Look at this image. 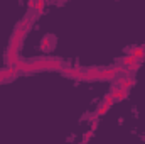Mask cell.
Wrapping results in <instances>:
<instances>
[{"mask_svg":"<svg viewBox=\"0 0 145 144\" xmlns=\"http://www.w3.org/2000/svg\"><path fill=\"white\" fill-rule=\"evenodd\" d=\"M34 19H36L34 14L29 12V14L15 26V29H14V32H12V37H10V42H8V48H7V51H5V61H7L8 66H14V65L20 59L19 49H20L24 39L27 36V32H29V29H31Z\"/></svg>","mask_w":145,"mask_h":144,"instance_id":"cell-1","label":"cell"},{"mask_svg":"<svg viewBox=\"0 0 145 144\" xmlns=\"http://www.w3.org/2000/svg\"><path fill=\"white\" fill-rule=\"evenodd\" d=\"M17 73H37V71H61L64 66H68L59 58H36L31 61L19 59L15 65Z\"/></svg>","mask_w":145,"mask_h":144,"instance_id":"cell-2","label":"cell"},{"mask_svg":"<svg viewBox=\"0 0 145 144\" xmlns=\"http://www.w3.org/2000/svg\"><path fill=\"white\" fill-rule=\"evenodd\" d=\"M61 75L72 78V80H83L84 76V68H71V66H64L61 70Z\"/></svg>","mask_w":145,"mask_h":144,"instance_id":"cell-3","label":"cell"},{"mask_svg":"<svg viewBox=\"0 0 145 144\" xmlns=\"http://www.w3.org/2000/svg\"><path fill=\"white\" fill-rule=\"evenodd\" d=\"M128 88H123V87H120V85H115L111 90H110V93H111V97H113V100L115 102H121V100H125L127 97H128Z\"/></svg>","mask_w":145,"mask_h":144,"instance_id":"cell-4","label":"cell"},{"mask_svg":"<svg viewBox=\"0 0 145 144\" xmlns=\"http://www.w3.org/2000/svg\"><path fill=\"white\" fill-rule=\"evenodd\" d=\"M19 73L15 70V66H5V68H0V83H5V81H10L12 78H15Z\"/></svg>","mask_w":145,"mask_h":144,"instance_id":"cell-5","label":"cell"},{"mask_svg":"<svg viewBox=\"0 0 145 144\" xmlns=\"http://www.w3.org/2000/svg\"><path fill=\"white\" fill-rule=\"evenodd\" d=\"M115 80H116V85H120V87H123V88H128V90L135 85V78H133V76H123V75H120V76H116Z\"/></svg>","mask_w":145,"mask_h":144,"instance_id":"cell-6","label":"cell"},{"mask_svg":"<svg viewBox=\"0 0 145 144\" xmlns=\"http://www.w3.org/2000/svg\"><path fill=\"white\" fill-rule=\"evenodd\" d=\"M135 61H138V58H135L133 54H127V56H123V58H120L118 61H116V65H120V66H123V68H127V66H130V65H133Z\"/></svg>","mask_w":145,"mask_h":144,"instance_id":"cell-7","label":"cell"},{"mask_svg":"<svg viewBox=\"0 0 145 144\" xmlns=\"http://www.w3.org/2000/svg\"><path fill=\"white\" fill-rule=\"evenodd\" d=\"M54 48V37L52 36H44L42 41H40V49L44 51H51Z\"/></svg>","mask_w":145,"mask_h":144,"instance_id":"cell-8","label":"cell"},{"mask_svg":"<svg viewBox=\"0 0 145 144\" xmlns=\"http://www.w3.org/2000/svg\"><path fill=\"white\" fill-rule=\"evenodd\" d=\"M130 54H133L135 58H138V59H142L144 61L145 58V46H133V48H130V51H128Z\"/></svg>","mask_w":145,"mask_h":144,"instance_id":"cell-9","label":"cell"},{"mask_svg":"<svg viewBox=\"0 0 145 144\" xmlns=\"http://www.w3.org/2000/svg\"><path fill=\"white\" fill-rule=\"evenodd\" d=\"M46 10V0H36V9H34V17H39Z\"/></svg>","mask_w":145,"mask_h":144,"instance_id":"cell-10","label":"cell"},{"mask_svg":"<svg viewBox=\"0 0 145 144\" xmlns=\"http://www.w3.org/2000/svg\"><path fill=\"white\" fill-rule=\"evenodd\" d=\"M108 110H110V105H108V104H105V102H101V105L96 108L95 115H96V117H103V115H105V114H106Z\"/></svg>","mask_w":145,"mask_h":144,"instance_id":"cell-11","label":"cell"},{"mask_svg":"<svg viewBox=\"0 0 145 144\" xmlns=\"http://www.w3.org/2000/svg\"><path fill=\"white\" fill-rule=\"evenodd\" d=\"M103 102H105V104H108L110 107L113 105V102H115V100H113V97H111V93H110V92L105 95V97H103Z\"/></svg>","mask_w":145,"mask_h":144,"instance_id":"cell-12","label":"cell"},{"mask_svg":"<svg viewBox=\"0 0 145 144\" xmlns=\"http://www.w3.org/2000/svg\"><path fill=\"white\" fill-rule=\"evenodd\" d=\"M27 7H29V12L34 14V9H36V0H29L27 2Z\"/></svg>","mask_w":145,"mask_h":144,"instance_id":"cell-13","label":"cell"},{"mask_svg":"<svg viewBox=\"0 0 145 144\" xmlns=\"http://www.w3.org/2000/svg\"><path fill=\"white\" fill-rule=\"evenodd\" d=\"M47 2H59V0H47Z\"/></svg>","mask_w":145,"mask_h":144,"instance_id":"cell-14","label":"cell"},{"mask_svg":"<svg viewBox=\"0 0 145 144\" xmlns=\"http://www.w3.org/2000/svg\"><path fill=\"white\" fill-rule=\"evenodd\" d=\"M46 2H47V0H46Z\"/></svg>","mask_w":145,"mask_h":144,"instance_id":"cell-15","label":"cell"}]
</instances>
